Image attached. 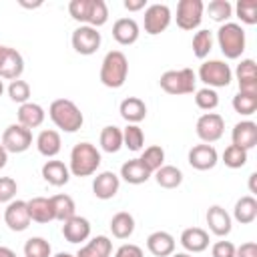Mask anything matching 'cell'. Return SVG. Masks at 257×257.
Returning <instances> with one entry per match:
<instances>
[{"label": "cell", "mask_w": 257, "mask_h": 257, "mask_svg": "<svg viewBox=\"0 0 257 257\" xmlns=\"http://www.w3.org/2000/svg\"><path fill=\"white\" fill-rule=\"evenodd\" d=\"M205 4L201 0H179L177 4V26L181 30H197L201 26Z\"/></svg>", "instance_id": "obj_7"}, {"label": "cell", "mask_w": 257, "mask_h": 257, "mask_svg": "<svg viewBox=\"0 0 257 257\" xmlns=\"http://www.w3.org/2000/svg\"><path fill=\"white\" fill-rule=\"evenodd\" d=\"M4 94V82H2V78H0V96Z\"/></svg>", "instance_id": "obj_59"}, {"label": "cell", "mask_w": 257, "mask_h": 257, "mask_svg": "<svg viewBox=\"0 0 257 257\" xmlns=\"http://www.w3.org/2000/svg\"><path fill=\"white\" fill-rule=\"evenodd\" d=\"M217 44L225 58L235 60L245 52V30L237 22H225L217 30Z\"/></svg>", "instance_id": "obj_4"}, {"label": "cell", "mask_w": 257, "mask_h": 257, "mask_svg": "<svg viewBox=\"0 0 257 257\" xmlns=\"http://www.w3.org/2000/svg\"><path fill=\"white\" fill-rule=\"evenodd\" d=\"M16 114H18V124L26 126L28 131L38 128V126L44 122V118H46L44 108H42L38 102H32V100H28V102L20 104Z\"/></svg>", "instance_id": "obj_23"}, {"label": "cell", "mask_w": 257, "mask_h": 257, "mask_svg": "<svg viewBox=\"0 0 257 257\" xmlns=\"http://www.w3.org/2000/svg\"><path fill=\"white\" fill-rule=\"evenodd\" d=\"M235 76L239 82V92L257 94V66L253 58H243L235 68Z\"/></svg>", "instance_id": "obj_17"}, {"label": "cell", "mask_w": 257, "mask_h": 257, "mask_svg": "<svg viewBox=\"0 0 257 257\" xmlns=\"http://www.w3.org/2000/svg\"><path fill=\"white\" fill-rule=\"evenodd\" d=\"M98 76L106 88H120L128 76V60H126L124 52H120V50L106 52L102 62H100V74Z\"/></svg>", "instance_id": "obj_3"}, {"label": "cell", "mask_w": 257, "mask_h": 257, "mask_svg": "<svg viewBox=\"0 0 257 257\" xmlns=\"http://www.w3.org/2000/svg\"><path fill=\"white\" fill-rule=\"evenodd\" d=\"M118 112L120 116L128 122V124H139L141 120H145L147 116V104L143 98L139 96H126L120 104H118Z\"/></svg>", "instance_id": "obj_26"}, {"label": "cell", "mask_w": 257, "mask_h": 257, "mask_svg": "<svg viewBox=\"0 0 257 257\" xmlns=\"http://www.w3.org/2000/svg\"><path fill=\"white\" fill-rule=\"evenodd\" d=\"M8 96H10V100L12 102H16V104H24V102H28L30 100V84L26 82V80H22V78H18V80H12L10 84H8Z\"/></svg>", "instance_id": "obj_45"}, {"label": "cell", "mask_w": 257, "mask_h": 257, "mask_svg": "<svg viewBox=\"0 0 257 257\" xmlns=\"http://www.w3.org/2000/svg\"><path fill=\"white\" fill-rule=\"evenodd\" d=\"M110 233L116 239H128L135 233V217L128 211H118L110 219Z\"/></svg>", "instance_id": "obj_32"}, {"label": "cell", "mask_w": 257, "mask_h": 257, "mask_svg": "<svg viewBox=\"0 0 257 257\" xmlns=\"http://www.w3.org/2000/svg\"><path fill=\"white\" fill-rule=\"evenodd\" d=\"M195 133L197 137L205 143V145H213L217 143L223 133H225V120L219 112H205L197 118V124H195Z\"/></svg>", "instance_id": "obj_8"}, {"label": "cell", "mask_w": 257, "mask_h": 257, "mask_svg": "<svg viewBox=\"0 0 257 257\" xmlns=\"http://www.w3.org/2000/svg\"><path fill=\"white\" fill-rule=\"evenodd\" d=\"M108 22V8H106V2L104 0H90L88 4V14H86V26H92V28H100Z\"/></svg>", "instance_id": "obj_35"}, {"label": "cell", "mask_w": 257, "mask_h": 257, "mask_svg": "<svg viewBox=\"0 0 257 257\" xmlns=\"http://www.w3.org/2000/svg\"><path fill=\"white\" fill-rule=\"evenodd\" d=\"M231 145L249 153L257 145V124L253 120H239L231 131Z\"/></svg>", "instance_id": "obj_16"}, {"label": "cell", "mask_w": 257, "mask_h": 257, "mask_svg": "<svg viewBox=\"0 0 257 257\" xmlns=\"http://www.w3.org/2000/svg\"><path fill=\"white\" fill-rule=\"evenodd\" d=\"M24 72V58L22 54L16 50V48H10L6 46V52L2 56V62H0V78L4 80H18Z\"/></svg>", "instance_id": "obj_19"}, {"label": "cell", "mask_w": 257, "mask_h": 257, "mask_svg": "<svg viewBox=\"0 0 257 257\" xmlns=\"http://www.w3.org/2000/svg\"><path fill=\"white\" fill-rule=\"evenodd\" d=\"M2 147L6 149V153H24L32 147V131H28L26 126L14 122V124H8L2 133Z\"/></svg>", "instance_id": "obj_10"}, {"label": "cell", "mask_w": 257, "mask_h": 257, "mask_svg": "<svg viewBox=\"0 0 257 257\" xmlns=\"http://www.w3.org/2000/svg\"><path fill=\"white\" fill-rule=\"evenodd\" d=\"M52 257H76V255H72V253H66V251H60V253H56V255H52Z\"/></svg>", "instance_id": "obj_56"}, {"label": "cell", "mask_w": 257, "mask_h": 257, "mask_svg": "<svg viewBox=\"0 0 257 257\" xmlns=\"http://www.w3.org/2000/svg\"><path fill=\"white\" fill-rule=\"evenodd\" d=\"M145 145V133L139 124H126L122 128V147H126L128 151L137 153L141 151Z\"/></svg>", "instance_id": "obj_39"}, {"label": "cell", "mask_w": 257, "mask_h": 257, "mask_svg": "<svg viewBox=\"0 0 257 257\" xmlns=\"http://www.w3.org/2000/svg\"><path fill=\"white\" fill-rule=\"evenodd\" d=\"M155 175V181L159 187L163 189H177L181 183H183V173L179 167L175 165H163L159 171L153 173Z\"/></svg>", "instance_id": "obj_34"}, {"label": "cell", "mask_w": 257, "mask_h": 257, "mask_svg": "<svg viewBox=\"0 0 257 257\" xmlns=\"http://www.w3.org/2000/svg\"><path fill=\"white\" fill-rule=\"evenodd\" d=\"M175 247H177V241L167 231H155L147 237V249L155 257H171L175 253Z\"/></svg>", "instance_id": "obj_21"}, {"label": "cell", "mask_w": 257, "mask_h": 257, "mask_svg": "<svg viewBox=\"0 0 257 257\" xmlns=\"http://www.w3.org/2000/svg\"><path fill=\"white\" fill-rule=\"evenodd\" d=\"M62 235L68 243H84L90 237V221L86 217L74 215L62 223Z\"/></svg>", "instance_id": "obj_18"}, {"label": "cell", "mask_w": 257, "mask_h": 257, "mask_svg": "<svg viewBox=\"0 0 257 257\" xmlns=\"http://www.w3.org/2000/svg\"><path fill=\"white\" fill-rule=\"evenodd\" d=\"M0 257H16V253H14L10 247H4V245H0Z\"/></svg>", "instance_id": "obj_53"}, {"label": "cell", "mask_w": 257, "mask_h": 257, "mask_svg": "<svg viewBox=\"0 0 257 257\" xmlns=\"http://www.w3.org/2000/svg\"><path fill=\"white\" fill-rule=\"evenodd\" d=\"M171 257H193V255H191V253H187V251H185V253H173V255H171Z\"/></svg>", "instance_id": "obj_57"}, {"label": "cell", "mask_w": 257, "mask_h": 257, "mask_svg": "<svg viewBox=\"0 0 257 257\" xmlns=\"http://www.w3.org/2000/svg\"><path fill=\"white\" fill-rule=\"evenodd\" d=\"M141 36V28L137 24L135 18H118L112 24V38L120 44V46H131L139 40Z\"/></svg>", "instance_id": "obj_20"}, {"label": "cell", "mask_w": 257, "mask_h": 257, "mask_svg": "<svg viewBox=\"0 0 257 257\" xmlns=\"http://www.w3.org/2000/svg\"><path fill=\"white\" fill-rule=\"evenodd\" d=\"M255 179H257V173H251V175H249V191H251V193H257V189H255Z\"/></svg>", "instance_id": "obj_54"}, {"label": "cell", "mask_w": 257, "mask_h": 257, "mask_svg": "<svg viewBox=\"0 0 257 257\" xmlns=\"http://www.w3.org/2000/svg\"><path fill=\"white\" fill-rule=\"evenodd\" d=\"M4 52H6V46H4V44H0V62H2V56H4Z\"/></svg>", "instance_id": "obj_58"}, {"label": "cell", "mask_w": 257, "mask_h": 257, "mask_svg": "<svg viewBox=\"0 0 257 257\" xmlns=\"http://www.w3.org/2000/svg\"><path fill=\"white\" fill-rule=\"evenodd\" d=\"M221 159H223L225 167H229V169H241V167L247 165L249 153L243 151V149H239V147H235V145H229V147L223 151V157H221Z\"/></svg>", "instance_id": "obj_42"}, {"label": "cell", "mask_w": 257, "mask_h": 257, "mask_svg": "<svg viewBox=\"0 0 257 257\" xmlns=\"http://www.w3.org/2000/svg\"><path fill=\"white\" fill-rule=\"evenodd\" d=\"M231 219H235V221L241 223V225L253 223V221L257 219V199H255L253 195L241 197V199L235 203V207H233V217H231Z\"/></svg>", "instance_id": "obj_29"}, {"label": "cell", "mask_w": 257, "mask_h": 257, "mask_svg": "<svg viewBox=\"0 0 257 257\" xmlns=\"http://www.w3.org/2000/svg\"><path fill=\"white\" fill-rule=\"evenodd\" d=\"M235 257H257V243L255 241L241 243L239 247H235Z\"/></svg>", "instance_id": "obj_50"}, {"label": "cell", "mask_w": 257, "mask_h": 257, "mask_svg": "<svg viewBox=\"0 0 257 257\" xmlns=\"http://www.w3.org/2000/svg\"><path fill=\"white\" fill-rule=\"evenodd\" d=\"M233 110L239 112L241 116H251L257 110V94H247V92H237L231 100Z\"/></svg>", "instance_id": "obj_40"}, {"label": "cell", "mask_w": 257, "mask_h": 257, "mask_svg": "<svg viewBox=\"0 0 257 257\" xmlns=\"http://www.w3.org/2000/svg\"><path fill=\"white\" fill-rule=\"evenodd\" d=\"M42 179L52 185V187H62L70 181V171H68V165H64L62 161H56V159H50L42 165Z\"/></svg>", "instance_id": "obj_24"}, {"label": "cell", "mask_w": 257, "mask_h": 257, "mask_svg": "<svg viewBox=\"0 0 257 257\" xmlns=\"http://www.w3.org/2000/svg\"><path fill=\"white\" fill-rule=\"evenodd\" d=\"M50 205H52V213H54V221H68L70 217L76 215V205H74V199L70 195H64V193H58V195H52L50 197Z\"/></svg>", "instance_id": "obj_31"}, {"label": "cell", "mask_w": 257, "mask_h": 257, "mask_svg": "<svg viewBox=\"0 0 257 257\" xmlns=\"http://www.w3.org/2000/svg\"><path fill=\"white\" fill-rule=\"evenodd\" d=\"M18 4L24 6V8H38V6H42V2H32V4H30V2H24V0H20Z\"/></svg>", "instance_id": "obj_55"}, {"label": "cell", "mask_w": 257, "mask_h": 257, "mask_svg": "<svg viewBox=\"0 0 257 257\" xmlns=\"http://www.w3.org/2000/svg\"><path fill=\"white\" fill-rule=\"evenodd\" d=\"M4 223L8 225L10 231H16V233L26 231L30 227V223H32L26 201H22V199L10 201L6 205V209H4Z\"/></svg>", "instance_id": "obj_12"}, {"label": "cell", "mask_w": 257, "mask_h": 257, "mask_svg": "<svg viewBox=\"0 0 257 257\" xmlns=\"http://www.w3.org/2000/svg\"><path fill=\"white\" fill-rule=\"evenodd\" d=\"M24 257H26V255H24Z\"/></svg>", "instance_id": "obj_60"}, {"label": "cell", "mask_w": 257, "mask_h": 257, "mask_svg": "<svg viewBox=\"0 0 257 257\" xmlns=\"http://www.w3.org/2000/svg\"><path fill=\"white\" fill-rule=\"evenodd\" d=\"M16 191H18V185L12 177H0V203L14 201Z\"/></svg>", "instance_id": "obj_47"}, {"label": "cell", "mask_w": 257, "mask_h": 257, "mask_svg": "<svg viewBox=\"0 0 257 257\" xmlns=\"http://www.w3.org/2000/svg\"><path fill=\"white\" fill-rule=\"evenodd\" d=\"M36 149L42 157L46 159H54L60 149H62V139H60V133L58 131H52V128H44L38 133L36 137Z\"/></svg>", "instance_id": "obj_25"}, {"label": "cell", "mask_w": 257, "mask_h": 257, "mask_svg": "<svg viewBox=\"0 0 257 257\" xmlns=\"http://www.w3.org/2000/svg\"><path fill=\"white\" fill-rule=\"evenodd\" d=\"M207 14L211 20L219 22V24H225L229 22V18L233 16V6L229 0H211L207 6H205Z\"/></svg>", "instance_id": "obj_37"}, {"label": "cell", "mask_w": 257, "mask_h": 257, "mask_svg": "<svg viewBox=\"0 0 257 257\" xmlns=\"http://www.w3.org/2000/svg\"><path fill=\"white\" fill-rule=\"evenodd\" d=\"M120 177L112 171H102L92 179V193L100 201H108L118 193Z\"/></svg>", "instance_id": "obj_14"}, {"label": "cell", "mask_w": 257, "mask_h": 257, "mask_svg": "<svg viewBox=\"0 0 257 257\" xmlns=\"http://www.w3.org/2000/svg\"><path fill=\"white\" fill-rule=\"evenodd\" d=\"M213 257H235V245L231 241H217L211 247Z\"/></svg>", "instance_id": "obj_48"}, {"label": "cell", "mask_w": 257, "mask_h": 257, "mask_svg": "<svg viewBox=\"0 0 257 257\" xmlns=\"http://www.w3.org/2000/svg\"><path fill=\"white\" fill-rule=\"evenodd\" d=\"M88 4H90V0H70L68 2V14L72 16V20L84 24L86 14H88Z\"/></svg>", "instance_id": "obj_46"}, {"label": "cell", "mask_w": 257, "mask_h": 257, "mask_svg": "<svg viewBox=\"0 0 257 257\" xmlns=\"http://www.w3.org/2000/svg\"><path fill=\"white\" fill-rule=\"evenodd\" d=\"M195 104H197L201 110H207V112L215 110V108L219 106V94H217V90L207 88V86L195 90Z\"/></svg>", "instance_id": "obj_43"}, {"label": "cell", "mask_w": 257, "mask_h": 257, "mask_svg": "<svg viewBox=\"0 0 257 257\" xmlns=\"http://www.w3.org/2000/svg\"><path fill=\"white\" fill-rule=\"evenodd\" d=\"M114 257H145L143 249L135 243H124L114 251Z\"/></svg>", "instance_id": "obj_49"}, {"label": "cell", "mask_w": 257, "mask_h": 257, "mask_svg": "<svg viewBox=\"0 0 257 257\" xmlns=\"http://www.w3.org/2000/svg\"><path fill=\"white\" fill-rule=\"evenodd\" d=\"M110 253H112V241L106 235H96L78 249L76 257H110Z\"/></svg>", "instance_id": "obj_27"}, {"label": "cell", "mask_w": 257, "mask_h": 257, "mask_svg": "<svg viewBox=\"0 0 257 257\" xmlns=\"http://www.w3.org/2000/svg\"><path fill=\"white\" fill-rule=\"evenodd\" d=\"M171 20H173V14H171V8L167 4H149L145 8L143 26H145V32L151 36L165 32L169 28Z\"/></svg>", "instance_id": "obj_11"}, {"label": "cell", "mask_w": 257, "mask_h": 257, "mask_svg": "<svg viewBox=\"0 0 257 257\" xmlns=\"http://www.w3.org/2000/svg\"><path fill=\"white\" fill-rule=\"evenodd\" d=\"M193 54L199 58V60H205L209 56V52L213 50V34L209 30H197L193 34Z\"/></svg>", "instance_id": "obj_38"}, {"label": "cell", "mask_w": 257, "mask_h": 257, "mask_svg": "<svg viewBox=\"0 0 257 257\" xmlns=\"http://www.w3.org/2000/svg\"><path fill=\"white\" fill-rule=\"evenodd\" d=\"M122 4L128 12H139V10L147 8V0H124Z\"/></svg>", "instance_id": "obj_51"}, {"label": "cell", "mask_w": 257, "mask_h": 257, "mask_svg": "<svg viewBox=\"0 0 257 257\" xmlns=\"http://www.w3.org/2000/svg\"><path fill=\"white\" fill-rule=\"evenodd\" d=\"M161 88L167 94L179 96V94H193L195 92V84H197V74L193 72V68H179V70H167L161 74L159 80Z\"/></svg>", "instance_id": "obj_5"}, {"label": "cell", "mask_w": 257, "mask_h": 257, "mask_svg": "<svg viewBox=\"0 0 257 257\" xmlns=\"http://www.w3.org/2000/svg\"><path fill=\"white\" fill-rule=\"evenodd\" d=\"M181 245L187 253H203L209 247V233L201 227H189L181 233Z\"/></svg>", "instance_id": "obj_22"}, {"label": "cell", "mask_w": 257, "mask_h": 257, "mask_svg": "<svg viewBox=\"0 0 257 257\" xmlns=\"http://www.w3.org/2000/svg\"><path fill=\"white\" fill-rule=\"evenodd\" d=\"M28 205V213H30V221L34 223H50L54 221V213H52V205H50V197H32L30 201H26Z\"/></svg>", "instance_id": "obj_30"}, {"label": "cell", "mask_w": 257, "mask_h": 257, "mask_svg": "<svg viewBox=\"0 0 257 257\" xmlns=\"http://www.w3.org/2000/svg\"><path fill=\"white\" fill-rule=\"evenodd\" d=\"M207 225H209V231L217 237H227L233 229V219L231 215L221 207V205H211L207 209Z\"/></svg>", "instance_id": "obj_15"}, {"label": "cell", "mask_w": 257, "mask_h": 257, "mask_svg": "<svg viewBox=\"0 0 257 257\" xmlns=\"http://www.w3.org/2000/svg\"><path fill=\"white\" fill-rule=\"evenodd\" d=\"M48 116L54 122L56 128L64 133H76L84 124V114L82 110L70 100V98H56L48 106Z\"/></svg>", "instance_id": "obj_1"}, {"label": "cell", "mask_w": 257, "mask_h": 257, "mask_svg": "<svg viewBox=\"0 0 257 257\" xmlns=\"http://www.w3.org/2000/svg\"><path fill=\"white\" fill-rule=\"evenodd\" d=\"M120 179L128 185H143L151 179V173L139 159H131L120 167Z\"/></svg>", "instance_id": "obj_28"}, {"label": "cell", "mask_w": 257, "mask_h": 257, "mask_svg": "<svg viewBox=\"0 0 257 257\" xmlns=\"http://www.w3.org/2000/svg\"><path fill=\"white\" fill-rule=\"evenodd\" d=\"M98 143H100V149L104 153H118L122 149V128L114 126V124H106L102 131H100V137H98Z\"/></svg>", "instance_id": "obj_33"}, {"label": "cell", "mask_w": 257, "mask_h": 257, "mask_svg": "<svg viewBox=\"0 0 257 257\" xmlns=\"http://www.w3.org/2000/svg\"><path fill=\"white\" fill-rule=\"evenodd\" d=\"M26 257H52V247L44 237H30L24 243Z\"/></svg>", "instance_id": "obj_41"}, {"label": "cell", "mask_w": 257, "mask_h": 257, "mask_svg": "<svg viewBox=\"0 0 257 257\" xmlns=\"http://www.w3.org/2000/svg\"><path fill=\"white\" fill-rule=\"evenodd\" d=\"M102 157L100 151L92 143H76L70 151V161H68V171L74 177H90L96 173L100 167Z\"/></svg>", "instance_id": "obj_2"}, {"label": "cell", "mask_w": 257, "mask_h": 257, "mask_svg": "<svg viewBox=\"0 0 257 257\" xmlns=\"http://www.w3.org/2000/svg\"><path fill=\"white\" fill-rule=\"evenodd\" d=\"M235 12L243 24H249V26L257 24V2L255 0H239L235 4Z\"/></svg>", "instance_id": "obj_44"}, {"label": "cell", "mask_w": 257, "mask_h": 257, "mask_svg": "<svg viewBox=\"0 0 257 257\" xmlns=\"http://www.w3.org/2000/svg\"><path fill=\"white\" fill-rule=\"evenodd\" d=\"M187 161H189V165H191L193 169H197V171H211V169L219 163V153H217V149H215L213 145L201 143V145H195V147L189 151Z\"/></svg>", "instance_id": "obj_13"}, {"label": "cell", "mask_w": 257, "mask_h": 257, "mask_svg": "<svg viewBox=\"0 0 257 257\" xmlns=\"http://www.w3.org/2000/svg\"><path fill=\"white\" fill-rule=\"evenodd\" d=\"M6 163H8V153H6V149H4L2 143H0V169H4Z\"/></svg>", "instance_id": "obj_52"}, {"label": "cell", "mask_w": 257, "mask_h": 257, "mask_svg": "<svg viewBox=\"0 0 257 257\" xmlns=\"http://www.w3.org/2000/svg\"><path fill=\"white\" fill-rule=\"evenodd\" d=\"M199 80L207 88H225L233 80V70L225 60H205L197 72Z\"/></svg>", "instance_id": "obj_6"}, {"label": "cell", "mask_w": 257, "mask_h": 257, "mask_svg": "<svg viewBox=\"0 0 257 257\" xmlns=\"http://www.w3.org/2000/svg\"><path fill=\"white\" fill-rule=\"evenodd\" d=\"M139 161L147 167V171L153 175L155 171H159L163 165H165V151H163V147H159V145H151V147H147L145 151H143V155L139 157Z\"/></svg>", "instance_id": "obj_36"}, {"label": "cell", "mask_w": 257, "mask_h": 257, "mask_svg": "<svg viewBox=\"0 0 257 257\" xmlns=\"http://www.w3.org/2000/svg\"><path fill=\"white\" fill-rule=\"evenodd\" d=\"M70 42H72L74 52H78L82 56H90V54H94L100 48L102 36H100V32L96 28L80 24L78 28H74V32L70 36Z\"/></svg>", "instance_id": "obj_9"}]
</instances>
